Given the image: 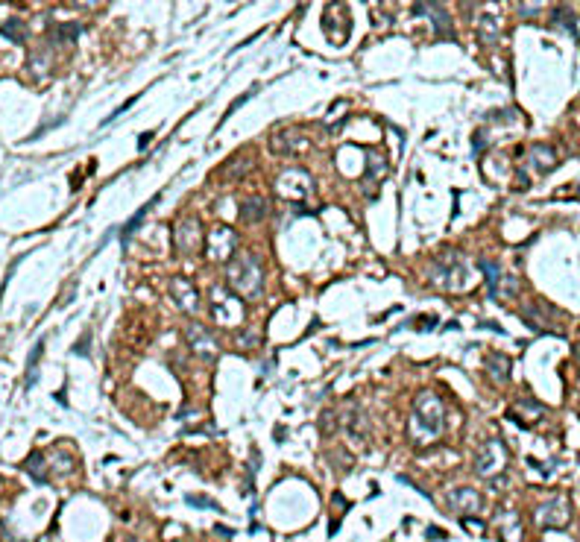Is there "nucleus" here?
<instances>
[{
	"instance_id": "obj_25",
	"label": "nucleus",
	"mask_w": 580,
	"mask_h": 542,
	"mask_svg": "<svg viewBox=\"0 0 580 542\" xmlns=\"http://www.w3.org/2000/svg\"><path fill=\"white\" fill-rule=\"evenodd\" d=\"M554 21H557V24H563V27H565V30H569V32L574 35V15H572V12L565 9V6L554 9Z\"/></svg>"
},
{
	"instance_id": "obj_26",
	"label": "nucleus",
	"mask_w": 580,
	"mask_h": 542,
	"mask_svg": "<svg viewBox=\"0 0 580 542\" xmlns=\"http://www.w3.org/2000/svg\"><path fill=\"white\" fill-rule=\"evenodd\" d=\"M79 32H82V27H79V24H65V27H59L56 39H59V41H73V39H77Z\"/></svg>"
},
{
	"instance_id": "obj_21",
	"label": "nucleus",
	"mask_w": 580,
	"mask_h": 542,
	"mask_svg": "<svg viewBox=\"0 0 580 542\" xmlns=\"http://www.w3.org/2000/svg\"><path fill=\"white\" fill-rule=\"evenodd\" d=\"M24 469H27V472H30V475H32V478H35V481H39V484H44V481H47V469H44V454H41V451H32L30 458L24 460Z\"/></svg>"
},
{
	"instance_id": "obj_13",
	"label": "nucleus",
	"mask_w": 580,
	"mask_h": 542,
	"mask_svg": "<svg viewBox=\"0 0 580 542\" xmlns=\"http://www.w3.org/2000/svg\"><path fill=\"white\" fill-rule=\"evenodd\" d=\"M449 507L458 516H472L480 510V496L472 487H458L449 492Z\"/></svg>"
},
{
	"instance_id": "obj_7",
	"label": "nucleus",
	"mask_w": 580,
	"mask_h": 542,
	"mask_svg": "<svg viewBox=\"0 0 580 542\" xmlns=\"http://www.w3.org/2000/svg\"><path fill=\"white\" fill-rule=\"evenodd\" d=\"M311 176L305 174V170H299V167H293V170H285L279 179H276V191L281 194V196H293V200H302V196H308V191H311Z\"/></svg>"
},
{
	"instance_id": "obj_6",
	"label": "nucleus",
	"mask_w": 580,
	"mask_h": 542,
	"mask_svg": "<svg viewBox=\"0 0 580 542\" xmlns=\"http://www.w3.org/2000/svg\"><path fill=\"white\" fill-rule=\"evenodd\" d=\"M572 519V507H569V501H565L563 496L557 498H551L545 504H539L536 507V522L542 527H565Z\"/></svg>"
},
{
	"instance_id": "obj_30",
	"label": "nucleus",
	"mask_w": 580,
	"mask_h": 542,
	"mask_svg": "<svg viewBox=\"0 0 580 542\" xmlns=\"http://www.w3.org/2000/svg\"><path fill=\"white\" fill-rule=\"evenodd\" d=\"M519 12H522V15H536V12H539V6H530V3L525 6V3H522V6H519Z\"/></svg>"
},
{
	"instance_id": "obj_2",
	"label": "nucleus",
	"mask_w": 580,
	"mask_h": 542,
	"mask_svg": "<svg viewBox=\"0 0 580 542\" xmlns=\"http://www.w3.org/2000/svg\"><path fill=\"white\" fill-rule=\"evenodd\" d=\"M229 285L243 299H258L264 290V264L252 252H234L229 258Z\"/></svg>"
},
{
	"instance_id": "obj_28",
	"label": "nucleus",
	"mask_w": 580,
	"mask_h": 542,
	"mask_svg": "<svg viewBox=\"0 0 580 542\" xmlns=\"http://www.w3.org/2000/svg\"><path fill=\"white\" fill-rule=\"evenodd\" d=\"M88 343H91V335H85V337H82V343H77V346H73V352L85 355V352H88Z\"/></svg>"
},
{
	"instance_id": "obj_15",
	"label": "nucleus",
	"mask_w": 580,
	"mask_h": 542,
	"mask_svg": "<svg viewBox=\"0 0 580 542\" xmlns=\"http://www.w3.org/2000/svg\"><path fill=\"white\" fill-rule=\"evenodd\" d=\"M527 162H530V167H534L536 174H548V170L557 165V153H554L551 147H545V144H536V147H530Z\"/></svg>"
},
{
	"instance_id": "obj_5",
	"label": "nucleus",
	"mask_w": 580,
	"mask_h": 542,
	"mask_svg": "<svg viewBox=\"0 0 580 542\" xmlns=\"http://www.w3.org/2000/svg\"><path fill=\"white\" fill-rule=\"evenodd\" d=\"M176 250L182 255H196L205 246L203 241V223L196 217H182L179 223H176Z\"/></svg>"
},
{
	"instance_id": "obj_16",
	"label": "nucleus",
	"mask_w": 580,
	"mask_h": 542,
	"mask_svg": "<svg viewBox=\"0 0 580 542\" xmlns=\"http://www.w3.org/2000/svg\"><path fill=\"white\" fill-rule=\"evenodd\" d=\"M487 373H489L492 381H507L510 378V358H507V355L492 352L487 358Z\"/></svg>"
},
{
	"instance_id": "obj_27",
	"label": "nucleus",
	"mask_w": 580,
	"mask_h": 542,
	"mask_svg": "<svg viewBox=\"0 0 580 542\" xmlns=\"http://www.w3.org/2000/svg\"><path fill=\"white\" fill-rule=\"evenodd\" d=\"M188 504H194V507H217V504H214V501H208L205 496H191V498H188Z\"/></svg>"
},
{
	"instance_id": "obj_11",
	"label": "nucleus",
	"mask_w": 580,
	"mask_h": 542,
	"mask_svg": "<svg viewBox=\"0 0 580 542\" xmlns=\"http://www.w3.org/2000/svg\"><path fill=\"white\" fill-rule=\"evenodd\" d=\"M170 297H174V302L182 308L185 314H196V311H200V290H196L191 281L174 279V281H170Z\"/></svg>"
},
{
	"instance_id": "obj_19",
	"label": "nucleus",
	"mask_w": 580,
	"mask_h": 542,
	"mask_svg": "<svg viewBox=\"0 0 580 542\" xmlns=\"http://www.w3.org/2000/svg\"><path fill=\"white\" fill-rule=\"evenodd\" d=\"M478 267L484 270V276H487V288H489V297H492V299H498V285H501V267H498V264H492V261H480Z\"/></svg>"
},
{
	"instance_id": "obj_10",
	"label": "nucleus",
	"mask_w": 580,
	"mask_h": 542,
	"mask_svg": "<svg viewBox=\"0 0 580 542\" xmlns=\"http://www.w3.org/2000/svg\"><path fill=\"white\" fill-rule=\"evenodd\" d=\"M413 15H428L431 24L437 27L440 39H454L451 21H449V9L442 6V3H413Z\"/></svg>"
},
{
	"instance_id": "obj_17",
	"label": "nucleus",
	"mask_w": 580,
	"mask_h": 542,
	"mask_svg": "<svg viewBox=\"0 0 580 542\" xmlns=\"http://www.w3.org/2000/svg\"><path fill=\"white\" fill-rule=\"evenodd\" d=\"M156 203H158V196H153V200H150V203H144V205L138 208V212H135V214L129 217V223H127V226H123V229H120V238H123V246H127V243H129V238L135 235V229H138V226L144 223V217H147V212H150V208H153Z\"/></svg>"
},
{
	"instance_id": "obj_18",
	"label": "nucleus",
	"mask_w": 580,
	"mask_h": 542,
	"mask_svg": "<svg viewBox=\"0 0 580 542\" xmlns=\"http://www.w3.org/2000/svg\"><path fill=\"white\" fill-rule=\"evenodd\" d=\"M478 35H480V41L484 44H496L501 39V32H498V21L492 18V15H484L478 21Z\"/></svg>"
},
{
	"instance_id": "obj_4",
	"label": "nucleus",
	"mask_w": 580,
	"mask_h": 542,
	"mask_svg": "<svg viewBox=\"0 0 580 542\" xmlns=\"http://www.w3.org/2000/svg\"><path fill=\"white\" fill-rule=\"evenodd\" d=\"M504 466H507V449H504L501 440H489L480 446V451L475 454V472L480 478H496Z\"/></svg>"
},
{
	"instance_id": "obj_24",
	"label": "nucleus",
	"mask_w": 580,
	"mask_h": 542,
	"mask_svg": "<svg viewBox=\"0 0 580 542\" xmlns=\"http://www.w3.org/2000/svg\"><path fill=\"white\" fill-rule=\"evenodd\" d=\"M0 32L9 35V39H12V41H18V44L24 41V24H21V21H6L3 27H0Z\"/></svg>"
},
{
	"instance_id": "obj_9",
	"label": "nucleus",
	"mask_w": 580,
	"mask_h": 542,
	"mask_svg": "<svg viewBox=\"0 0 580 542\" xmlns=\"http://www.w3.org/2000/svg\"><path fill=\"white\" fill-rule=\"evenodd\" d=\"M214 319L220 326H226V328H232V326H238L241 319H243V311H241V302L238 299H232L226 290H220V288H214Z\"/></svg>"
},
{
	"instance_id": "obj_1",
	"label": "nucleus",
	"mask_w": 580,
	"mask_h": 542,
	"mask_svg": "<svg viewBox=\"0 0 580 542\" xmlns=\"http://www.w3.org/2000/svg\"><path fill=\"white\" fill-rule=\"evenodd\" d=\"M442 425H446V404L434 390H422L411 404V422H407L411 440L419 446L434 442L442 434Z\"/></svg>"
},
{
	"instance_id": "obj_12",
	"label": "nucleus",
	"mask_w": 580,
	"mask_h": 542,
	"mask_svg": "<svg viewBox=\"0 0 580 542\" xmlns=\"http://www.w3.org/2000/svg\"><path fill=\"white\" fill-rule=\"evenodd\" d=\"M205 246H208V255L212 258H232V252L238 250V241H234V232L229 229V226H217L214 232H212V238L205 241Z\"/></svg>"
},
{
	"instance_id": "obj_20",
	"label": "nucleus",
	"mask_w": 580,
	"mask_h": 542,
	"mask_svg": "<svg viewBox=\"0 0 580 542\" xmlns=\"http://www.w3.org/2000/svg\"><path fill=\"white\" fill-rule=\"evenodd\" d=\"M366 162H369V167H366V182H369V185L378 182L381 176L387 174V162H384V158H381L375 150H369V153H366Z\"/></svg>"
},
{
	"instance_id": "obj_31",
	"label": "nucleus",
	"mask_w": 580,
	"mask_h": 542,
	"mask_svg": "<svg viewBox=\"0 0 580 542\" xmlns=\"http://www.w3.org/2000/svg\"><path fill=\"white\" fill-rule=\"evenodd\" d=\"M431 536H434V539H442L446 534H442V531H437V527H434V531H431V527H428V539H431Z\"/></svg>"
},
{
	"instance_id": "obj_3",
	"label": "nucleus",
	"mask_w": 580,
	"mask_h": 542,
	"mask_svg": "<svg viewBox=\"0 0 580 542\" xmlns=\"http://www.w3.org/2000/svg\"><path fill=\"white\" fill-rule=\"evenodd\" d=\"M469 279V267L463 261V255H449V261H431L428 267V281L440 290H463Z\"/></svg>"
},
{
	"instance_id": "obj_8",
	"label": "nucleus",
	"mask_w": 580,
	"mask_h": 542,
	"mask_svg": "<svg viewBox=\"0 0 580 542\" xmlns=\"http://www.w3.org/2000/svg\"><path fill=\"white\" fill-rule=\"evenodd\" d=\"M188 343H191V349H194L196 358H203V361H214L217 352H220L217 337L205 326H200V323L188 326Z\"/></svg>"
},
{
	"instance_id": "obj_29",
	"label": "nucleus",
	"mask_w": 580,
	"mask_h": 542,
	"mask_svg": "<svg viewBox=\"0 0 580 542\" xmlns=\"http://www.w3.org/2000/svg\"><path fill=\"white\" fill-rule=\"evenodd\" d=\"M475 153H484V132H475Z\"/></svg>"
},
{
	"instance_id": "obj_23",
	"label": "nucleus",
	"mask_w": 580,
	"mask_h": 542,
	"mask_svg": "<svg viewBox=\"0 0 580 542\" xmlns=\"http://www.w3.org/2000/svg\"><path fill=\"white\" fill-rule=\"evenodd\" d=\"M501 536H504V542H519L522 531H519V522H516L513 513H507V522L501 525Z\"/></svg>"
},
{
	"instance_id": "obj_14",
	"label": "nucleus",
	"mask_w": 580,
	"mask_h": 542,
	"mask_svg": "<svg viewBox=\"0 0 580 542\" xmlns=\"http://www.w3.org/2000/svg\"><path fill=\"white\" fill-rule=\"evenodd\" d=\"M267 212H270L267 196H261V194L243 196V203H241V217L246 220V223H261V220L267 217Z\"/></svg>"
},
{
	"instance_id": "obj_22",
	"label": "nucleus",
	"mask_w": 580,
	"mask_h": 542,
	"mask_svg": "<svg viewBox=\"0 0 580 542\" xmlns=\"http://www.w3.org/2000/svg\"><path fill=\"white\" fill-rule=\"evenodd\" d=\"M41 352H44V340H39L30 352V364H27V387L35 384V369H39V361H41Z\"/></svg>"
}]
</instances>
